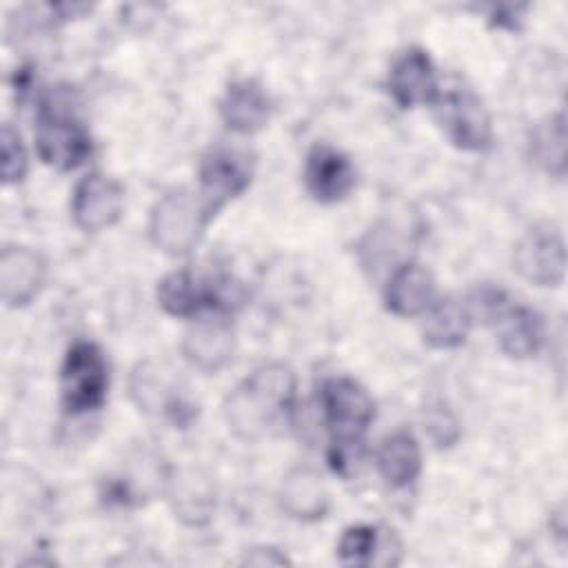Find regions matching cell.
Here are the masks:
<instances>
[{
	"label": "cell",
	"mask_w": 568,
	"mask_h": 568,
	"mask_svg": "<svg viewBox=\"0 0 568 568\" xmlns=\"http://www.w3.org/2000/svg\"><path fill=\"white\" fill-rule=\"evenodd\" d=\"M295 402V375L284 364H264L237 384L224 402V419L242 439H260L282 419Z\"/></svg>",
	"instance_id": "obj_1"
},
{
	"label": "cell",
	"mask_w": 568,
	"mask_h": 568,
	"mask_svg": "<svg viewBox=\"0 0 568 568\" xmlns=\"http://www.w3.org/2000/svg\"><path fill=\"white\" fill-rule=\"evenodd\" d=\"M109 388V368L102 351L87 339L69 346L60 366V399L67 413L84 415L102 408Z\"/></svg>",
	"instance_id": "obj_2"
},
{
	"label": "cell",
	"mask_w": 568,
	"mask_h": 568,
	"mask_svg": "<svg viewBox=\"0 0 568 568\" xmlns=\"http://www.w3.org/2000/svg\"><path fill=\"white\" fill-rule=\"evenodd\" d=\"M211 217V211L197 193L173 191L151 211V242L169 255H184L200 242Z\"/></svg>",
	"instance_id": "obj_3"
},
{
	"label": "cell",
	"mask_w": 568,
	"mask_h": 568,
	"mask_svg": "<svg viewBox=\"0 0 568 568\" xmlns=\"http://www.w3.org/2000/svg\"><path fill=\"white\" fill-rule=\"evenodd\" d=\"M62 106L64 104L51 98L40 104L36 149L44 164L60 171H71L91 155V138L73 113Z\"/></svg>",
	"instance_id": "obj_4"
},
{
	"label": "cell",
	"mask_w": 568,
	"mask_h": 568,
	"mask_svg": "<svg viewBox=\"0 0 568 568\" xmlns=\"http://www.w3.org/2000/svg\"><path fill=\"white\" fill-rule=\"evenodd\" d=\"M240 300L237 286L191 271H173L158 282V304L175 317H193L202 311H226Z\"/></svg>",
	"instance_id": "obj_5"
},
{
	"label": "cell",
	"mask_w": 568,
	"mask_h": 568,
	"mask_svg": "<svg viewBox=\"0 0 568 568\" xmlns=\"http://www.w3.org/2000/svg\"><path fill=\"white\" fill-rule=\"evenodd\" d=\"M320 404L333 444H359L375 417V402L368 390L351 377H328L320 388Z\"/></svg>",
	"instance_id": "obj_6"
},
{
	"label": "cell",
	"mask_w": 568,
	"mask_h": 568,
	"mask_svg": "<svg viewBox=\"0 0 568 568\" xmlns=\"http://www.w3.org/2000/svg\"><path fill=\"white\" fill-rule=\"evenodd\" d=\"M200 197L215 215L229 200L244 193L253 178V160L244 149L215 144L200 162Z\"/></svg>",
	"instance_id": "obj_7"
},
{
	"label": "cell",
	"mask_w": 568,
	"mask_h": 568,
	"mask_svg": "<svg viewBox=\"0 0 568 568\" xmlns=\"http://www.w3.org/2000/svg\"><path fill=\"white\" fill-rule=\"evenodd\" d=\"M435 115L446 138L462 151H484L493 142V122L484 102L468 91L435 100Z\"/></svg>",
	"instance_id": "obj_8"
},
{
	"label": "cell",
	"mask_w": 568,
	"mask_h": 568,
	"mask_svg": "<svg viewBox=\"0 0 568 568\" xmlns=\"http://www.w3.org/2000/svg\"><path fill=\"white\" fill-rule=\"evenodd\" d=\"M517 273L537 286H559L566 275V244L550 224L528 229L515 244Z\"/></svg>",
	"instance_id": "obj_9"
},
{
	"label": "cell",
	"mask_w": 568,
	"mask_h": 568,
	"mask_svg": "<svg viewBox=\"0 0 568 568\" xmlns=\"http://www.w3.org/2000/svg\"><path fill=\"white\" fill-rule=\"evenodd\" d=\"M122 186L100 171H91L73 189L71 215L73 222L87 233H98L113 226L122 215Z\"/></svg>",
	"instance_id": "obj_10"
},
{
	"label": "cell",
	"mask_w": 568,
	"mask_h": 568,
	"mask_svg": "<svg viewBox=\"0 0 568 568\" xmlns=\"http://www.w3.org/2000/svg\"><path fill=\"white\" fill-rule=\"evenodd\" d=\"M304 184L313 200L333 204L344 200L355 186V169L351 160L335 146L317 142L304 164Z\"/></svg>",
	"instance_id": "obj_11"
},
{
	"label": "cell",
	"mask_w": 568,
	"mask_h": 568,
	"mask_svg": "<svg viewBox=\"0 0 568 568\" xmlns=\"http://www.w3.org/2000/svg\"><path fill=\"white\" fill-rule=\"evenodd\" d=\"M388 91L402 109L430 104L439 98L435 67L424 49L410 47L393 60L388 71Z\"/></svg>",
	"instance_id": "obj_12"
},
{
	"label": "cell",
	"mask_w": 568,
	"mask_h": 568,
	"mask_svg": "<svg viewBox=\"0 0 568 568\" xmlns=\"http://www.w3.org/2000/svg\"><path fill=\"white\" fill-rule=\"evenodd\" d=\"M47 275L42 255L27 246H7L0 255V295L11 308L29 304Z\"/></svg>",
	"instance_id": "obj_13"
},
{
	"label": "cell",
	"mask_w": 568,
	"mask_h": 568,
	"mask_svg": "<svg viewBox=\"0 0 568 568\" xmlns=\"http://www.w3.org/2000/svg\"><path fill=\"white\" fill-rule=\"evenodd\" d=\"M386 308L397 317H415L435 302V277L428 268L406 262L397 266L384 291Z\"/></svg>",
	"instance_id": "obj_14"
},
{
	"label": "cell",
	"mask_w": 568,
	"mask_h": 568,
	"mask_svg": "<svg viewBox=\"0 0 568 568\" xmlns=\"http://www.w3.org/2000/svg\"><path fill=\"white\" fill-rule=\"evenodd\" d=\"M220 115L235 133H255L271 118V100L260 82L237 80L231 82L220 100Z\"/></svg>",
	"instance_id": "obj_15"
},
{
	"label": "cell",
	"mask_w": 568,
	"mask_h": 568,
	"mask_svg": "<svg viewBox=\"0 0 568 568\" xmlns=\"http://www.w3.org/2000/svg\"><path fill=\"white\" fill-rule=\"evenodd\" d=\"M182 353L197 371L217 373L233 357V331L224 322H200L184 335Z\"/></svg>",
	"instance_id": "obj_16"
},
{
	"label": "cell",
	"mask_w": 568,
	"mask_h": 568,
	"mask_svg": "<svg viewBox=\"0 0 568 568\" xmlns=\"http://www.w3.org/2000/svg\"><path fill=\"white\" fill-rule=\"evenodd\" d=\"M377 468L388 486H410L422 470V450L413 433L395 430L386 435L377 448Z\"/></svg>",
	"instance_id": "obj_17"
},
{
	"label": "cell",
	"mask_w": 568,
	"mask_h": 568,
	"mask_svg": "<svg viewBox=\"0 0 568 568\" xmlns=\"http://www.w3.org/2000/svg\"><path fill=\"white\" fill-rule=\"evenodd\" d=\"M280 504L291 517L302 521L322 519L328 510V493L320 477L308 468H295L280 488Z\"/></svg>",
	"instance_id": "obj_18"
},
{
	"label": "cell",
	"mask_w": 568,
	"mask_h": 568,
	"mask_svg": "<svg viewBox=\"0 0 568 568\" xmlns=\"http://www.w3.org/2000/svg\"><path fill=\"white\" fill-rule=\"evenodd\" d=\"M470 324L473 322L466 313L464 302L442 297L435 300L424 313L422 337L433 348H457L464 344Z\"/></svg>",
	"instance_id": "obj_19"
},
{
	"label": "cell",
	"mask_w": 568,
	"mask_h": 568,
	"mask_svg": "<svg viewBox=\"0 0 568 568\" xmlns=\"http://www.w3.org/2000/svg\"><path fill=\"white\" fill-rule=\"evenodd\" d=\"M499 348L515 359H526L537 355L544 344V322L528 306H510L506 315L497 322Z\"/></svg>",
	"instance_id": "obj_20"
},
{
	"label": "cell",
	"mask_w": 568,
	"mask_h": 568,
	"mask_svg": "<svg viewBox=\"0 0 568 568\" xmlns=\"http://www.w3.org/2000/svg\"><path fill=\"white\" fill-rule=\"evenodd\" d=\"M171 501L175 515L189 526H202L211 519L215 508L213 486L209 477L197 470H182L171 484Z\"/></svg>",
	"instance_id": "obj_21"
},
{
	"label": "cell",
	"mask_w": 568,
	"mask_h": 568,
	"mask_svg": "<svg viewBox=\"0 0 568 568\" xmlns=\"http://www.w3.org/2000/svg\"><path fill=\"white\" fill-rule=\"evenodd\" d=\"M530 151L539 166L548 173L564 175L566 169V120L564 113H555L539 122L530 135Z\"/></svg>",
	"instance_id": "obj_22"
},
{
	"label": "cell",
	"mask_w": 568,
	"mask_h": 568,
	"mask_svg": "<svg viewBox=\"0 0 568 568\" xmlns=\"http://www.w3.org/2000/svg\"><path fill=\"white\" fill-rule=\"evenodd\" d=\"M384 541L377 535V528L359 524L344 530L337 544V557L344 566H371L377 564V548Z\"/></svg>",
	"instance_id": "obj_23"
},
{
	"label": "cell",
	"mask_w": 568,
	"mask_h": 568,
	"mask_svg": "<svg viewBox=\"0 0 568 568\" xmlns=\"http://www.w3.org/2000/svg\"><path fill=\"white\" fill-rule=\"evenodd\" d=\"M464 306L470 322L497 324L510 308V300L499 286L479 284L468 293V297L464 300Z\"/></svg>",
	"instance_id": "obj_24"
},
{
	"label": "cell",
	"mask_w": 568,
	"mask_h": 568,
	"mask_svg": "<svg viewBox=\"0 0 568 568\" xmlns=\"http://www.w3.org/2000/svg\"><path fill=\"white\" fill-rule=\"evenodd\" d=\"M0 146H2V182L4 184H16L27 175V151L24 144L18 135V131H13L11 124L2 126V138H0Z\"/></svg>",
	"instance_id": "obj_25"
},
{
	"label": "cell",
	"mask_w": 568,
	"mask_h": 568,
	"mask_svg": "<svg viewBox=\"0 0 568 568\" xmlns=\"http://www.w3.org/2000/svg\"><path fill=\"white\" fill-rule=\"evenodd\" d=\"M426 428L430 439L444 448V446H453L459 439V424L453 417V413L448 408L435 406L426 413Z\"/></svg>",
	"instance_id": "obj_26"
}]
</instances>
